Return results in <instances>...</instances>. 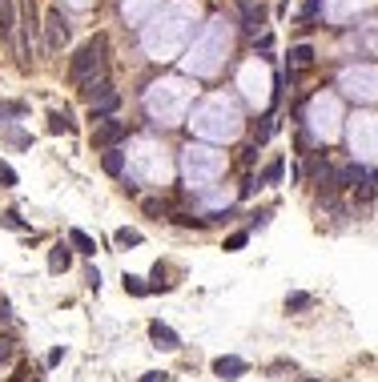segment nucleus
I'll list each match as a JSON object with an SVG mask.
<instances>
[{"label": "nucleus", "instance_id": "nucleus-1", "mask_svg": "<svg viewBox=\"0 0 378 382\" xmlns=\"http://www.w3.org/2000/svg\"><path fill=\"white\" fill-rule=\"evenodd\" d=\"M193 21H197V8L186 4V0H177V4H169L161 12H153L149 24H145L141 32V48L149 61H173V57H181L189 45V37H193Z\"/></svg>", "mask_w": 378, "mask_h": 382}, {"label": "nucleus", "instance_id": "nucleus-2", "mask_svg": "<svg viewBox=\"0 0 378 382\" xmlns=\"http://www.w3.org/2000/svg\"><path fill=\"white\" fill-rule=\"evenodd\" d=\"M189 129L201 141H234L237 133H241V109H237V101H230V97H210V101H201L193 109Z\"/></svg>", "mask_w": 378, "mask_h": 382}, {"label": "nucleus", "instance_id": "nucleus-3", "mask_svg": "<svg viewBox=\"0 0 378 382\" xmlns=\"http://www.w3.org/2000/svg\"><path fill=\"white\" fill-rule=\"evenodd\" d=\"M230 41H234V28L226 17H213L206 24V32L193 41V48L186 52V72L189 77H210V72L221 69V57L230 52Z\"/></svg>", "mask_w": 378, "mask_h": 382}, {"label": "nucleus", "instance_id": "nucleus-4", "mask_svg": "<svg viewBox=\"0 0 378 382\" xmlns=\"http://www.w3.org/2000/svg\"><path fill=\"white\" fill-rule=\"evenodd\" d=\"M189 101H193V85L186 77H166V81H153L145 89V113L157 125H177L186 117Z\"/></svg>", "mask_w": 378, "mask_h": 382}, {"label": "nucleus", "instance_id": "nucleus-5", "mask_svg": "<svg viewBox=\"0 0 378 382\" xmlns=\"http://www.w3.org/2000/svg\"><path fill=\"white\" fill-rule=\"evenodd\" d=\"M221 169H226V157L217 149H210V145H189L181 153V173H186L189 185H197V190H206L210 181H217Z\"/></svg>", "mask_w": 378, "mask_h": 382}, {"label": "nucleus", "instance_id": "nucleus-6", "mask_svg": "<svg viewBox=\"0 0 378 382\" xmlns=\"http://www.w3.org/2000/svg\"><path fill=\"white\" fill-rule=\"evenodd\" d=\"M169 177V161L161 157V149L153 141H137V149L129 153V190H137V181H145V185H166Z\"/></svg>", "mask_w": 378, "mask_h": 382}, {"label": "nucleus", "instance_id": "nucleus-7", "mask_svg": "<svg viewBox=\"0 0 378 382\" xmlns=\"http://www.w3.org/2000/svg\"><path fill=\"white\" fill-rule=\"evenodd\" d=\"M105 61H109V41H105V37H93L89 45H81V52L72 57L69 77L77 85H97V77L105 72Z\"/></svg>", "mask_w": 378, "mask_h": 382}, {"label": "nucleus", "instance_id": "nucleus-8", "mask_svg": "<svg viewBox=\"0 0 378 382\" xmlns=\"http://www.w3.org/2000/svg\"><path fill=\"white\" fill-rule=\"evenodd\" d=\"M306 121H310V129H314V137L318 141H334L338 133H342V113H338V101L334 97H314L310 101V109H306Z\"/></svg>", "mask_w": 378, "mask_h": 382}, {"label": "nucleus", "instance_id": "nucleus-9", "mask_svg": "<svg viewBox=\"0 0 378 382\" xmlns=\"http://www.w3.org/2000/svg\"><path fill=\"white\" fill-rule=\"evenodd\" d=\"M338 85L355 101H378V69H362V65L358 69H342Z\"/></svg>", "mask_w": 378, "mask_h": 382}, {"label": "nucleus", "instance_id": "nucleus-10", "mask_svg": "<svg viewBox=\"0 0 378 382\" xmlns=\"http://www.w3.org/2000/svg\"><path fill=\"white\" fill-rule=\"evenodd\" d=\"M350 145H355L358 157H378V117L362 113L350 125Z\"/></svg>", "mask_w": 378, "mask_h": 382}, {"label": "nucleus", "instance_id": "nucleus-11", "mask_svg": "<svg viewBox=\"0 0 378 382\" xmlns=\"http://www.w3.org/2000/svg\"><path fill=\"white\" fill-rule=\"evenodd\" d=\"M24 28L21 37V61L28 65L32 61V37H37V8H32V0H21V21H17Z\"/></svg>", "mask_w": 378, "mask_h": 382}, {"label": "nucleus", "instance_id": "nucleus-12", "mask_svg": "<svg viewBox=\"0 0 378 382\" xmlns=\"http://www.w3.org/2000/svg\"><path fill=\"white\" fill-rule=\"evenodd\" d=\"M121 105V97L113 93V85L109 81H101V85H93V117H113Z\"/></svg>", "mask_w": 378, "mask_h": 382}, {"label": "nucleus", "instance_id": "nucleus-13", "mask_svg": "<svg viewBox=\"0 0 378 382\" xmlns=\"http://www.w3.org/2000/svg\"><path fill=\"white\" fill-rule=\"evenodd\" d=\"M45 32H48V48H65L69 45V21H65L61 8H52V12L45 17Z\"/></svg>", "mask_w": 378, "mask_h": 382}, {"label": "nucleus", "instance_id": "nucleus-14", "mask_svg": "<svg viewBox=\"0 0 378 382\" xmlns=\"http://www.w3.org/2000/svg\"><path fill=\"white\" fill-rule=\"evenodd\" d=\"M125 137V125L121 121H113V117H105L101 125H97V133H93V145L105 153V149H117V141Z\"/></svg>", "mask_w": 378, "mask_h": 382}, {"label": "nucleus", "instance_id": "nucleus-15", "mask_svg": "<svg viewBox=\"0 0 378 382\" xmlns=\"http://www.w3.org/2000/svg\"><path fill=\"white\" fill-rule=\"evenodd\" d=\"M241 89H246V97H250V101L266 97V89H270V72L261 69V65H250V69L241 72Z\"/></svg>", "mask_w": 378, "mask_h": 382}, {"label": "nucleus", "instance_id": "nucleus-16", "mask_svg": "<svg viewBox=\"0 0 378 382\" xmlns=\"http://www.w3.org/2000/svg\"><path fill=\"white\" fill-rule=\"evenodd\" d=\"M314 65V48L310 45H294L290 48V77H298L302 69H310Z\"/></svg>", "mask_w": 378, "mask_h": 382}, {"label": "nucleus", "instance_id": "nucleus-17", "mask_svg": "<svg viewBox=\"0 0 378 382\" xmlns=\"http://www.w3.org/2000/svg\"><path fill=\"white\" fill-rule=\"evenodd\" d=\"M246 370H250V366L241 359H217L213 362V374H217V379H241Z\"/></svg>", "mask_w": 378, "mask_h": 382}, {"label": "nucleus", "instance_id": "nucleus-18", "mask_svg": "<svg viewBox=\"0 0 378 382\" xmlns=\"http://www.w3.org/2000/svg\"><path fill=\"white\" fill-rule=\"evenodd\" d=\"M149 334H153V342H157L161 350H177V346H181V338L173 334L166 322H153V326H149Z\"/></svg>", "mask_w": 378, "mask_h": 382}, {"label": "nucleus", "instance_id": "nucleus-19", "mask_svg": "<svg viewBox=\"0 0 378 382\" xmlns=\"http://www.w3.org/2000/svg\"><path fill=\"white\" fill-rule=\"evenodd\" d=\"M69 262H72L69 245H65V241H57V245L48 250V270H52V274H65V270H69Z\"/></svg>", "mask_w": 378, "mask_h": 382}, {"label": "nucleus", "instance_id": "nucleus-20", "mask_svg": "<svg viewBox=\"0 0 378 382\" xmlns=\"http://www.w3.org/2000/svg\"><path fill=\"white\" fill-rule=\"evenodd\" d=\"M153 4H157V0H125V17L133 24H141V21L153 17Z\"/></svg>", "mask_w": 378, "mask_h": 382}, {"label": "nucleus", "instance_id": "nucleus-21", "mask_svg": "<svg viewBox=\"0 0 378 382\" xmlns=\"http://www.w3.org/2000/svg\"><path fill=\"white\" fill-rule=\"evenodd\" d=\"M101 165H105L109 177H121V173H125V153H121V149H105V153H101Z\"/></svg>", "mask_w": 378, "mask_h": 382}, {"label": "nucleus", "instance_id": "nucleus-22", "mask_svg": "<svg viewBox=\"0 0 378 382\" xmlns=\"http://www.w3.org/2000/svg\"><path fill=\"white\" fill-rule=\"evenodd\" d=\"M48 133H77V121L69 113H48Z\"/></svg>", "mask_w": 378, "mask_h": 382}, {"label": "nucleus", "instance_id": "nucleus-23", "mask_svg": "<svg viewBox=\"0 0 378 382\" xmlns=\"http://www.w3.org/2000/svg\"><path fill=\"white\" fill-rule=\"evenodd\" d=\"M241 17H246V32H254L258 37V28H261V8H254L250 0L241 4Z\"/></svg>", "mask_w": 378, "mask_h": 382}, {"label": "nucleus", "instance_id": "nucleus-24", "mask_svg": "<svg viewBox=\"0 0 378 382\" xmlns=\"http://www.w3.org/2000/svg\"><path fill=\"white\" fill-rule=\"evenodd\" d=\"M282 169H286V161H282V157H278V161H270V165L261 169L258 185H278V177H282Z\"/></svg>", "mask_w": 378, "mask_h": 382}, {"label": "nucleus", "instance_id": "nucleus-25", "mask_svg": "<svg viewBox=\"0 0 378 382\" xmlns=\"http://www.w3.org/2000/svg\"><path fill=\"white\" fill-rule=\"evenodd\" d=\"M69 241L77 245V250H81V254H97V241L89 238L85 230H72V234H69Z\"/></svg>", "mask_w": 378, "mask_h": 382}, {"label": "nucleus", "instance_id": "nucleus-26", "mask_svg": "<svg viewBox=\"0 0 378 382\" xmlns=\"http://www.w3.org/2000/svg\"><path fill=\"white\" fill-rule=\"evenodd\" d=\"M125 290H129V294H137V298H141V294H149L145 278H137V274H125Z\"/></svg>", "mask_w": 378, "mask_h": 382}, {"label": "nucleus", "instance_id": "nucleus-27", "mask_svg": "<svg viewBox=\"0 0 378 382\" xmlns=\"http://www.w3.org/2000/svg\"><path fill=\"white\" fill-rule=\"evenodd\" d=\"M310 302H314L310 294H290V298H286V310H306Z\"/></svg>", "mask_w": 378, "mask_h": 382}, {"label": "nucleus", "instance_id": "nucleus-28", "mask_svg": "<svg viewBox=\"0 0 378 382\" xmlns=\"http://www.w3.org/2000/svg\"><path fill=\"white\" fill-rule=\"evenodd\" d=\"M12 185H17V169L0 161V190H12Z\"/></svg>", "mask_w": 378, "mask_h": 382}, {"label": "nucleus", "instance_id": "nucleus-29", "mask_svg": "<svg viewBox=\"0 0 378 382\" xmlns=\"http://www.w3.org/2000/svg\"><path fill=\"white\" fill-rule=\"evenodd\" d=\"M270 133H274V117H261V125L254 129V145H261Z\"/></svg>", "mask_w": 378, "mask_h": 382}, {"label": "nucleus", "instance_id": "nucleus-30", "mask_svg": "<svg viewBox=\"0 0 378 382\" xmlns=\"http://www.w3.org/2000/svg\"><path fill=\"white\" fill-rule=\"evenodd\" d=\"M117 241L121 245H141V234L137 230H117Z\"/></svg>", "mask_w": 378, "mask_h": 382}, {"label": "nucleus", "instance_id": "nucleus-31", "mask_svg": "<svg viewBox=\"0 0 378 382\" xmlns=\"http://www.w3.org/2000/svg\"><path fill=\"white\" fill-rule=\"evenodd\" d=\"M246 241H250V234H246V230H241V234H230V238H226V250H241Z\"/></svg>", "mask_w": 378, "mask_h": 382}, {"label": "nucleus", "instance_id": "nucleus-32", "mask_svg": "<svg viewBox=\"0 0 378 382\" xmlns=\"http://www.w3.org/2000/svg\"><path fill=\"white\" fill-rule=\"evenodd\" d=\"M4 225H8V230H24L21 214H12V210H8V214H4Z\"/></svg>", "mask_w": 378, "mask_h": 382}, {"label": "nucleus", "instance_id": "nucleus-33", "mask_svg": "<svg viewBox=\"0 0 378 382\" xmlns=\"http://www.w3.org/2000/svg\"><path fill=\"white\" fill-rule=\"evenodd\" d=\"M141 382H169L166 370H149V374H141Z\"/></svg>", "mask_w": 378, "mask_h": 382}, {"label": "nucleus", "instance_id": "nucleus-34", "mask_svg": "<svg viewBox=\"0 0 378 382\" xmlns=\"http://www.w3.org/2000/svg\"><path fill=\"white\" fill-rule=\"evenodd\" d=\"M8 141H12V145H28V133H21V129H8Z\"/></svg>", "mask_w": 378, "mask_h": 382}, {"label": "nucleus", "instance_id": "nucleus-35", "mask_svg": "<svg viewBox=\"0 0 378 382\" xmlns=\"http://www.w3.org/2000/svg\"><path fill=\"white\" fill-rule=\"evenodd\" d=\"M8 354H12V346H8V342H0V362H8Z\"/></svg>", "mask_w": 378, "mask_h": 382}, {"label": "nucleus", "instance_id": "nucleus-36", "mask_svg": "<svg viewBox=\"0 0 378 382\" xmlns=\"http://www.w3.org/2000/svg\"><path fill=\"white\" fill-rule=\"evenodd\" d=\"M72 4H89V0H72Z\"/></svg>", "mask_w": 378, "mask_h": 382}, {"label": "nucleus", "instance_id": "nucleus-37", "mask_svg": "<svg viewBox=\"0 0 378 382\" xmlns=\"http://www.w3.org/2000/svg\"><path fill=\"white\" fill-rule=\"evenodd\" d=\"M306 382H318V379H306Z\"/></svg>", "mask_w": 378, "mask_h": 382}]
</instances>
